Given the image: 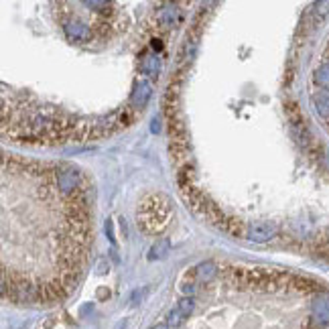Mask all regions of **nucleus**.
<instances>
[{"mask_svg":"<svg viewBox=\"0 0 329 329\" xmlns=\"http://www.w3.org/2000/svg\"><path fill=\"white\" fill-rule=\"evenodd\" d=\"M169 216H171L169 197H164L161 193L146 195L138 207V226L146 234H157L159 230L167 226Z\"/></svg>","mask_w":329,"mask_h":329,"instance_id":"f257e3e1","label":"nucleus"},{"mask_svg":"<svg viewBox=\"0 0 329 329\" xmlns=\"http://www.w3.org/2000/svg\"><path fill=\"white\" fill-rule=\"evenodd\" d=\"M278 232V228L270 222H260V224H250L246 226V234H244V240L248 242H254V244H266L270 242Z\"/></svg>","mask_w":329,"mask_h":329,"instance_id":"f03ea898","label":"nucleus"},{"mask_svg":"<svg viewBox=\"0 0 329 329\" xmlns=\"http://www.w3.org/2000/svg\"><path fill=\"white\" fill-rule=\"evenodd\" d=\"M81 183H84V177L77 169H59L57 171V187L61 193L69 195V193H75Z\"/></svg>","mask_w":329,"mask_h":329,"instance_id":"7ed1b4c3","label":"nucleus"},{"mask_svg":"<svg viewBox=\"0 0 329 329\" xmlns=\"http://www.w3.org/2000/svg\"><path fill=\"white\" fill-rule=\"evenodd\" d=\"M63 33L71 43H86L92 39V31L84 23H77V21H65Z\"/></svg>","mask_w":329,"mask_h":329,"instance_id":"20e7f679","label":"nucleus"},{"mask_svg":"<svg viewBox=\"0 0 329 329\" xmlns=\"http://www.w3.org/2000/svg\"><path fill=\"white\" fill-rule=\"evenodd\" d=\"M311 317L317 325H327L329 323V295L321 293L313 299L311 305Z\"/></svg>","mask_w":329,"mask_h":329,"instance_id":"39448f33","label":"nucleus"},{"mask_svg":"<svg viewBox=\"0 0 329 329\" xmlns=\"http://www.w3.org/2000/svg\"><path fill=\"white\" fill-rule=\"evenodd\" d=\"M151 96H153V86L149 84V81H144V79L136 81L132 98H130V108H132V110H142L146 104H149Z\"/></svg>","mask_w":329,"mask_h":329,"instance_id":"423d86ee","label":"nucleus"},{"mask_svg":"<svg viewBox=\"0 0 329 329\" xmlns=\"http://www.w3.org/2000/svg\"><path fill=\"white\" fill-rule=\"evenodd\" d=\"M171 252V242L167 238H161L157 240L153 246H151V250H149V260H163V258H167Z\"/></svg>","mask_w":329,"mask_h":329,"instance_id":"0eeeda50","label":"nucleus"},{"mask_svg":"<svg viewBox=\"0 0 329 329\" xmlns=\"http://www.w3.org/2000/svg\"><path fill=\"white\" fill-rule=\"evenodd\" d=\"M177 19H179L177 6H164V8L159 10V16H157V21H159V25L163 29H171L177 23Z\"/></svg>","mask_w":329,"mask_h":329,"instance_id":"6e6552de","label":"nucleus"},{"mask_svg":"<svg viewBox=\"0 0 329 329\" xmlns=\"http://www.w3.org/2000/svg\"><path fill=\"white\" fill-rule=\"evenodd\" d=\"M195 274H197V278H199V281L209 283L211 278L218 274V266L213 264V262H203V264H199V266L195 268Z\"/></svg>","mask_w":329,"mask_h":329,"instance_id":"1a4fd4ad","label":"nucleus"},{"mask_svg":"<svg viewBox=\"0 0 329 329\" xmlns=\"http://www.w3.org/2000/svg\"><path fill=\"white\" fill-rule=\"evenodd\" d=\"M313 84L319 88H329V61L321 63L313 73Z\"/></svg>","mask_w":329,"mask_h":329,"instance_id":"9d476101","label":"nucleus"},{"mask_svg":"<svg viewBox=\"0 0 329 329\" xmlns=\"http://www.w3.org/2000/svg\"><path fill=\"white\" fill-rule=\"evenodd\" d=\"M313 104L321 116H329V92H319L313 96Z\"/></svg>","mask_w":329,"mask_h":329,"instance_id":"9b49d317","label":"nucleus"},{"mask_svg":"<svg viewBox=\"0 0 329 329\" xmlns=\"http://www.w3.org/2000/svg\"><path fill=\"white\" fill-rule=\"evenodd\" d=\"M142 73H146L149 77H155L159 73V57L149 55L142 59Z\"/></svg>","mask_w":329,"mask_h":329,"instance_id":"f8f14e48","label":"nucleus"},{"mask_svg":"<svg viewBox=\"0 0 329 329\" xmlns=\"http://www.w3.org/2000/svg\"><path fill=\"white\" fill-rule=\"evenodd\" d=\"M187 321V315L183 313V311H181V309H173V311H169V315H167V325L169 327H181V325H183Z\"/></svg>","mask_w":329,"mask_h":329,"instance_id":"ddd939ff","label":"nucleus"},{"mask_svg":"<svg viewBox=\"0 0 329 329\" xmlns=\"http://www.w3.org/2000/svg\"><path fill=\"white\" fill-rule=\"evenodd\" d=\"M177 309H181V311H183V313L189 317V315L193 313V311H195V299H193V297H183V299L179 301Z\"/></svg>","mask_w":329,"mask_h":329,"instance_id":"4468645a","label":"nucleus"},{"mask_svg":"<svg viewBox=\"0 0 329 329\" xmlns=\"http://www.w3.org/2000/svg\"><path fill=\"white\" fill-rule=\"evenodd\" d=\"M313 14H315V19L317 21H321L323 16H327V12H329V0H325V2H315L313 4Z\"/></svg>","mask_w":329,"mask_h":329,"instance_id":"2eb2a0df","label":"nucleus"},{"mask_svg":"<svg viewBox=\"0 0 329 329\" xmlns=\"http://www.w3.org/2000/svg\"><path fill=\"white\" fill-rule=\"evenodd\" d=\"M146 293H149V289H146V287H144L142 291H140V289H138V291H134V293H132V297H130V303H132V305L142 303V299L146 297Z\"/></svg>","mask_w":329,"mask_h":329,"instance_id":"dca6fc26","label":"nucleus"},{"mask_svg":"<svg viewBox=\"0 0 329 329\" xmlns=\"http://www.w3.org/2000/svg\"><path fill=\"white\" fill-rule=\"evenodd\" d=\"M106 236H108V240L116 246V236H114V224H112V220H108L106 222Z\"/></svg>","mask_w":329,"mask_h":329,"instance_id":"f3484780","label":"nucleus"},{"mask_svg":"<svg viewBox=\"0 0 329 329\" xmlns=\"http://www.w3.org/2000/svg\"><path fill=\"white\" fill-rule=\"evenodd\" d=\"M84 6H88V8H94V10H104V8H108V2H84Z\"/></svg>","mask_w":329,"mask_h":329,"instance_id":"a211bd4d","label":"nucleus"},{"mask_svg":"<svg viewBox=\"0 0 329 329\" xmlns=\"http://www.w3.org/2000/svg\"><path fill=\"white\" fill-rule=\"evenodd\" d=\"M153 49H155V51H161V49H163V45H161L159 39H153Z\"/></svg>","mask_w":329,"mask_h":329,"instance_id":"6ab92c4d","label":"nucleus"},{"mask_svg":"<svg viewBox=\"0 0 329 329\" xmlns=\"http://www.w3.org/2000/svg\"><path fill=\"white\" fill-rule=\"evenodd\" d=\"M151 329H171V327H169L167 323H157V325H153Z\"/></svg>","mask_w":329,"mask_h":329,"instance_id":"aec40b11","label":"nucleus"},{"mask_svg":"<svg viewBox=\"0 0 329 329\" xmlns=\"http://www.w3.org/2000/svg\"><path fill=\"white\" fill-rule=\"evenodd\" d=\"M98 272H100V274L106 272V262H100V266H98Z\"/></svg>","mask_w":329,"mask_h":329,"instance_id":"412c9836","label":"nucleus"}]
</instances>
